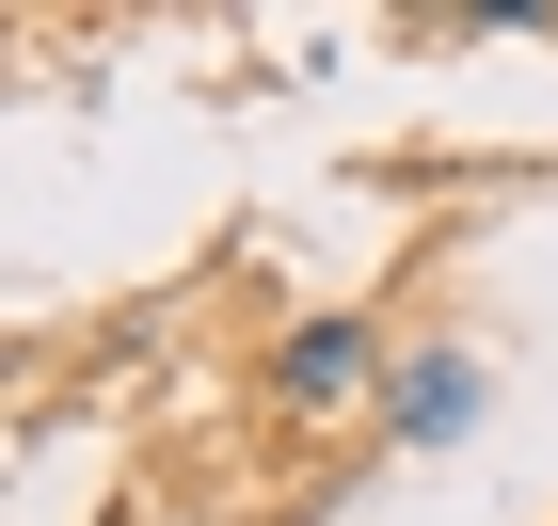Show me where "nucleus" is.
<instances>
[{"label":"nucleus","mask_w":558,"mask_h":526,"mask_svg":"<svg viewBox=\"0 0 558 526\" xmlns=\"http://www.w3.org/2000/svg\"><path fill=\"white\" fill-rule=\"evenodd\" d=\"M463 399H478L463 351H415V367H399V431H463Z\"/></svg>","instance_id":"f257e3e1"},{"label":"nucleus","mask_w":558,"mask_h":526,"mask_svg":"<svg viewBox=\"0 0 558 526\" xmlns=\"http://www.w3.org/2000/svg\"><path fill=\"white\" fill-rule=\"evenodd\" d=\"M351 367H367V335H351V319H319V335H288V399H336Z\"/></svg>","instance_id":"f03ea898"}]
</instances>
